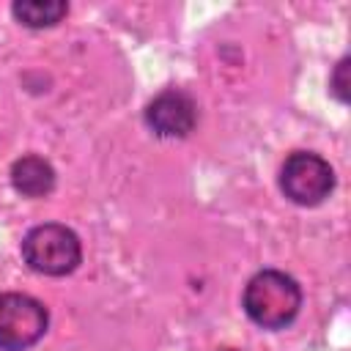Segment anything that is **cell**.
<instances>
[{
	"instance_id": "1",
	"label": "cell",
	"mask_w": 351,
	"mask_h": 351,
	"mask_svg": "<svg viewBox=\"0 0 351 351\" xmlns=\"http://www.w3.org/2000/svg\"><path fill=\"white\" fill-rule=\"evenodd\" d=\"M244 313L263 329H282L288 326L302 307V288L299 282L277 269L258 271L244 288Z\"/></svg>"
},
{
	"instance_id": "2",
	"label": "cell",
	"mask_w": 351,
	"mask_h": 351,
	"mask_svg": "<svg viewBox=\"0 0 351 351\" xmlns=\"http://www.w3.org/2000/svg\"><path fill=\"white\" fill-rule=\"evenodd\" d=\"M22 258L38 274L63 277L80 266L82 247L71 228L47 222V225H36L33 230H27V236L22 239Z\"/></svg>"
},
{
	"instance_id": "3",
	"label": "cell",
	"mask_w": 351,
	"mask_h": 351,
	"mask_svg": "<svg viewBox=\"0 0 351 351\" xmlns=\"http://www.w3.org/2000/svg\"><path fill=\"white\" fill-rule=\"evenodd\" d=\"M47 307L27 293L0 296V351H25L47 332Z\"/></svg>"
},
{
	"instance_id": "4",
	"label": "cell",
	"mask_w": 351,
	"mask_h": 351,
	"mask_svg": "<svg viewBox=\"0 0 351 351\" xmlns=\"http://www.w3.org/2000/svg\"><path fill=\"white\" fill-rule=\"evenodd\" d=\"M280 186L293 203L315 206L335 189V170L318 154L293 151L280 170Z\"/></svg>"
},
{
	"instance_id": "5",
	"label": "cell",
	"mask_w": 351,
	"mask_h": 351,
	"mask_svg": "<svg viewBox=\"0 0 351 351\" xmlns=\"http://www.w3.org/2000/svg\"><path fill=\"white\" fill-rule=\"evenodd\" d=\"M145 121L159 137H186L197 123V104L189 93L167 88L145 107Z\"/></svg>"
},
{
	"instance_id": "6",
	"label": "cell",
	"mask_w": 351,
	"mask_h": 351,
	"mask_svg": "<svg viewBox=\"0 0 351 351\" xmlns=\"http://www.w3.org/2000/svg\"><path fill=\"white\" fill-rule=\"evenodd\" d=\"M11 184L25 197H44L55 186V170L44 156L27 154L11 165Z\"/></svg>"
},
{
	"instance_id": "7",
	"label": "cell",
	"mask_w": 351,
	"mask_h": 351,
	"mask_svg": "<svg viewBox=\"0 0 351 351\" xmlns=\"http://www.w3.org/2000/svg\"><path fill=\"white\" fill-rule=\"evenodd\" d=\"M11 11L27 27H49L69 14V5L60 0H22V3H14Z\"/></svg>"
},
{
	"instance_id": "8",
	"label": "cell",
	"mask_w": 351,
	"mask_h": 351,
	"mask_svg": "<svg viewBox=\"0 0 351 351\" xmlns=\"http://www.w3.org/2000/svg\"><path fill=\"white\" fill-rule=\"evenodd\" d=\"M346 71H348V58H343L337 66H335V74H332V90L340 101L348 99V80H346Z\"/></svg>"
},
{
	"instance_id": "9",
	"label": "cell",
	"mask_w": 351,
	"mask_h": 351,
	"mask_svg": "<svg viewBox=\"0 0 351 351\" xmlns=\"http://www.w3.org/2000/svg\"><path fill=\"white\" fill-rule=\"evenodd\" d=\"M222 351H239V348H222Z\"/></svg>"
}]
</instances>
